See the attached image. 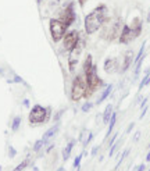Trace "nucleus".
Returning <instances> with one entry per match:
<instances>
[{
  "mask_svg": "<svg viewBox=\"0 0 150 171\" xmlns=\"http://www.w3.org/2000/svg\"><path fill=\"white\" fill-rule=\"evenodd\" d=\"M106 20H107V6L102 3L85 17V32L88 35L96 34L99 29H102Z\"/></svg>",
  "mask_w": 150,
  "mask_h": 171,
  "instance_id": "obj_1",
  "label": "nucleus"
},
{
  "mask_svg": "<svg viewBox=\"0 0 150 171\" xmlns=\"http://www.w3.org/2000/svg\"><path fill=\"white\" fill-rule=\"evenodd\" d=\"M140 32H142V20L139 17H136L135 20L132 21L131 25H128V24L122 25L121 34H119V36H118L119 43L128 45V43L132 42L133 39H136V38L140 35Z\"/></svg>",
  "mask_w": 150,
  "mask_h": 171,
  "instance_id": "obj_2",
  "label": "nucleus"
},
{
  "mask_svg": "<svg viewBox=\"0 0 150 171\" xmlns=\"http://www.w3.org/2000/svg\"><path fill=\"white\" fill-rule=\"evenodd\" d=\"M103 31H102V38L107 40H114L115 38L119 36L122 28V23L119 18H113V20H106V23L103 24Z\"/></svg>",
  "mask_w": 150,
  "mask_h": 171,
  "instance_id": "obj_3",
  "label": "nucleus"
},
{
  "mask_svg": "<svg viewBox=\"0 0 150 171\" xmlns=\"http://www.w3.org/2000/svg\"><path fill=\"white\" fill-rule=\"evenodd\" d=\"M86 77L85 74H79L75 77L74 82H72V88H71V100L72 102H79L81 99L85 98L86 95Z\"/></svg>",
  "mask_w": 150,
  "mask_h": 171,
  "instance_id": "obj_4",
  "label": "nucleus"
},
{
  "mask_svg": "<svg viewBox=\"0 0 150 171\" xmlns=\"http://www.w3.org/2000/svg\"><path fill=\"white\" fill-rule=\"evenodd\" d=\"M50 118V109H46V107L40 106V104H35V106L31 109L29 111V123L32 125H39V124L46 123Z\"/></svg>",
  "mask_w": 150,
  "mask_h": 171,
  "instance_id": "obj_5",
  "label": "nucleus"
},
{
  "mask_svg": "<svg viewBox=\"0 0 150 171\" xmlns=\"http://www.w3.org/2000/svg\"><path fill=\"white\" fill-rule=\"evenodd\" d=\"M85 77H86V88H88V90H89V96H90L94 90L99 89L100 86L104 85V82L102 81V78L97 75L96 65H92V68L85 74Z\"/></svg>",
  "mask_w": 150,
  "mask_h": 171,
  "instance_id": "obj_6",
  "label": "nucleus"
},
{
  "mask_svg": "<svg viewBox=\"0 0 150 171\" xmlns=\"http://www.w3.org/2000/svg\"><path fill=\"white\" fill-rule=\"evenodd\" d=\"M49 28H50V34H52V39L56 43L63 40L64 35L67 34V27L64 25V23L58 18H52L49 23Z\"/></svg>",
  "mask_w": 150,
  "mask_h": 171,
  "instance_id": "obj_7",
  "label": "nucleus"
},
{
  "mask_svg": "<svg viewBox=\"0 0 150 171\" xmlns=\"http://www.w3.org/2000/svg\"><path fill=\"white\" fill-rule=\"evenodd\" d=\"M58 20L63 21L64 25H65L67 28L74 24V21H75V3H74V2H69L68 6L64 7Z\"/></svg>",
  "mask_w": 150,
  "mask_h": 171,
  "instance_id": "obj_8",
  "label": "nucleus"
},
{
  "mask_svg": "<svg viewBox=\"0 0 150 171\" xmlns=\"http://www.w3.org/2000/svg\"><path fill=\"white\" fill-rule=\"evenodd\" d=\"M79 32L78 31H69L64 35L63 38V45H64V49L68 52L74 50L78 45H79Z\"/></svg>",
  "mask_w": 150,
  "mask_h": 171,
  "instance_id": "obj_9",
  "label": "nucleus"
},
{
  "mask_svg": "<svg viewBox=\"0 0 150 171\" xmlns=\"http://www.w3.org/2000/svg\"><path fill=\"white\" fill-rule=\"evenodd\" d=\"M79 54H81V46L78 45L74 50L69 52V59H68V65H69V71L74 73L75 67H77V63L79 60Z\"/></svg>",
  "mask_w": 150,
  "mask_h": 171,
  "instance_id": "obj_10",
  "label": "nucleus"
},
{
  "mask_svg": "<svg viewBox=\"0 0 150 171\" xmlns=\"http://www.w3.org/2000/svg\"><path fill=\"white\" fill-rule=\"evenodd\" d=\"M104 71L107 74H114L118 71V60L114 57H108L104 61Z\"/></svg>",
  "mask_w": 150,
  "mask_h": 171,
  "instance_id": "obj_11",
  "label": "nucleus"
},
{
  "mask_svg": "<svg viewBox=\"0 0 150 171\" xmlns=\"http://www.w3.org/2000/svg\"><path fill=\"white\" fill-rule=\"evenodd\" d=\"M132 63H133V52L129 49V50H127L124 53V63H122V67H121V73H125L131 67Z\"/></svg>",
  "mask_w": 150,
  "mask_h": 171,
  "instance_id": "obj_12",
  "label": "nucleus"
},
{
  "mask_svg": "<svg viewBox=\"0 0 150 171\" xmlns=\"http://www.w3.org/2000/svg\"><path fill=\"white\" fill-rule=\"evenodd\" d=\"M111 90H113V85H107V88H106V90H103V93L99 96V99H97V102H96V104H102L103 102L106 100V99L110 96V93H111Z\"/></svg>",
  "mask_w": 150,
  "mask_h": 171,
  "instance_id": "obj_13",
  "label": "nucleus"
},
{
  "mask_svg": "<svg viewBox=\"0 0 150 171\" xmlns=\"http://www.w3.org/2000/svg\"><path fill=\"white\" fill-rule=\"evenodd\" d=\"M58 127H60V125H58V124H56V125H53L50 129H47V131L44 132V135H43V138H42V139H43V140H46V142H47V140H49L50 138H53L56 134H57Z\"/></svg>",
  "mask_w": 150,
  "mask_h": 171,
  "instance_id": "obj_14",
  "label": "nucleus"
},
{
  "mask_svg": "<svg viewBox=\"0 0 150 171\" xmlns=\"http://www.w3.org/2000/svg\"><path fill=\"white\" fill-rule=\"evenodd\" d=\"M75 146V140H69L68 142V145L65 146V149L63 150V160L65 161V160H68V157H69V154H71V150H72V148Z\"/></svg>",
  "mask_w": 150,
  "mask_h": 171,
  "instance_id": "obj_15",
  "label": "nucleus"
},
{
  "mask_svg": "<svg viewBox=\"0 0 150 171\" xmlns=\"http://www.w3.org/2000/svg\"><path fill=\"white\" fill-rule=\"evenodd\" d=\"M111 114H113V104H107V107L104 109V113H103V123L108 124L111 118Z\"/></svg>",
  "mask_w": 150,
  "mask_h": 171,
  "instance_id": "obj_16",
  "label": "nucleus"
},
{
  "mask_svg": "<svg viewBox=\"0 0 150 171\" xmlns=\"http://www.w3.org/2000/svg\"><path fill=\"white\" fill-rule=\"evenodd\" d=\"M92 65H93V57H92V54H88L85 61H83V74L88 73V71L92 68Z\"/></svg>",
  "mask_w": 150,
  "mask_h": 171,
  "instance_id": "obj_17",
  "label": "nucleus"
},
{
  "mask_svg": "<svg viewBox=\"0 0 150 171\" xmlns=\"http://www.w3.org/2000/svg\"><path fill=\"white\" fill-rule=\"evenodd\" d=\"M115 121H117V113H113V114H111V118H110V121H108L107 136H108V135H111V132H113V129H114V125H115Z\"/></svg>",
  "mask_w": 150,
  "mask_h": 171,
  "instance_id": "obj_18",
  "label": "nucleus"
},
{
  "mask_svg": "<svg viewBox=\"0 0 150 171\" xmlns=\"http://www.w3.org/2000/svg\"><path fill=\"white\" fill-rule=\"evenodd\" d=\"M19 124H21V117H19V115H17V117H14V120H13L11 129H13L14 132H17V131H18V128H19Z\"/></svg>",
  "mask_w": 150,
  "mask_h": 171,
  "instance_id": "obj_19",
  "label": "nucleus"
},
{
  "mask_svg": "<svg viewBox=\"0 0 150 171\" xmlns=\"http://www.w3.org/2000/svg\"><path fill=\"white\" fill-rule=\"evenodd\" d=\"M144 46H146V42H143V43H142V46H140V50H139L138 56H136L135 59H133V63H135V64H136V63H138L140 59H143V57H144V56H143V53H144Z\"/></svg>",
  "mask_w": 150,
  "mask_h": 171,
  "instance_id": "obj_20",
  "label": "nucleus"
},
{
  "mask_svg": "<svg viewBox=\"0 0 150 171\" xmlns=\"http://www.w3.org/2000/svg\"><path fill=\"white\" fill-rule=\"evenodd\" d=\"M29 160H31V159H29V157H27V159H25V160H24V161H21V163H19V164H18V165H17V167H15V168H14V170H13V171H22V170H24V168H25V167H27V165H28V164H29Z\"/></svg>",
  "mask_w": 150,
  "mask_h": 171,
  "instance_id": "obj_21",
  "label": "nucleus"
},
{
  "mask_svg": "<svg viewBox=\"0 0 150 171\" xmlns=\"http://www.w3.org/2000/svg\"><path fill=\"white\" fill-rule=\"evenodd\" d=\"M46 143H47V142H46V140H43V139L36 140V142H35V145H33V150H35V152H39L42 148H43L44 145H46Z\"/></svg>",
  "mask_w": 150,
  "mask_h": 171,
  "instance_id": "obj_22",
  "label": "nucleus"
},
{
  "mask_svg": "<svg viewBox=\"0 0 150 171\" xmlns=\"http://www.w3.org/2000/svg\"><path fill=\"white\" fill-rule=\"evenodd\" d=\"M82 157H83V152L81 154H78L77 157H75V160H74V168H79V165H81V160H82Z\"/></svg>",
  "mask_w": 150,
  "mask_h": 171,
  "instance_id": "obj_23",
  "label": "nucleus"
},
{
  "mask_svg": "<svg viewBox=\"0 0 150 171\" xmlns=\"http://www.w3.org/2000/svg\"><path fill=\"white\" fill-rule=\"evenodd\" d=\"M93 107V104L90 103V102H85V104H82V107H81V110H82L83 113H88L89 110Z\"/></svg>",
  "mask_w": 150,
  "mask_h": 171,
  "instance_id": "obj_24",
  "label": "nucleus"
},
{
  "mask_svg": "<svg viewBox=\"0 0 150 171\" xmlns=\"http://www.w3.org/2000/svg\"><path fill=\"white\" fill-rule=\"evenodd\" d=\"M92 139H93V134H92V132H89V134H88V138H86V139L82 142V146H83V148H86V146L90 143Z\"/></svg>",
  "mask_w": 150,
  "mask_h": 171,
  "instance_id": "obj_25",
  "label": "nucleus"
},
{
  "mask_svg": "<svg viewBox=\"0 0 150 171\" xmlns=\"http://www.w3.org/2000/svg\"><path fill=\"white\" fill-rule=\"evenodd\" d=\"M128 153H129V149H125V150H124V152H122V154H121V159H119L118 164H117V168H118V165H119V164H121V163H122V161H124V160H125V157H127V156H128Z\"/></svg>",
  "mask_w": 150,
  "mask_h": 171,
  "instance_id": "obj_26",
  "label": "nucleus"
},
{
  "mask_svg": "<svg viewBox=\"0 0 150 171\" xmlns=\"http://www.w3.org/2000/svg\"><path fill=\"white\" fill-rule=\"evenodd\" d=\"M118 146H119V142H114L113 143V145H111V150H110V153H108V156H113V154H114V152H115L117 150V148H118Z\"/></svg>",
  "mask_w": 150,
  "mask_h": 171,
  "instance_id": "obj_27",
  "label": "nucleus"
},
{
  "mask_svg": "<svg viewBox=\"0 0 150 171\" xmlns=\"http://www.w3.org/2000/svg\"><path fill=\"white\" fill-rule=\"evenodd\" d=\"M97 150H99V148H97V146H93V149H92V152H90V156H92V157L96 156Z\"/></svg>",
  "mask_w": 150,
  "mask_h": 171,
  "instance_id": "obj_28",
  "label": "nucleus"
},
{
  "mask_svg": "<svg viewBox=\"0 0 150 171\" xmlns=\"http://www.w3.org/2000/svg\"><path fill=\"white\" fill-rule=\"evenodd\" d=\"M146 113H147V107L144 106V107H143V110H142V113H140V115H139V118L142 120V118L144 117V114H146Z\"/></svg>",
  "mask_w": 150,
  "mask_h": 171,
  "instance_id": "obj_29",
  "label": "nucleus"
},
{
  "mask_svg": "<svg viewBox=\"0 0 150 171\" xmlns=\"http://www.w3.org/2000/svg\"><path fill=\"white\" fill-rule=\"evenodd\" d=\"M117 138H118V132H115V134H114V136L110 139V145H113V143L115 142V139H117Z\"/></svg>",
  "mask_w": 150,
  "mask_h": 171,
  "instance_id": "obj_30",
  "label": "nucleus"
},
{
  "mask_svg": "<svg viewBox=\"0 0 150 171\" xmlns=\"http://www.w3.org/2000/svg\"><path fill=\"white\" fill-rule=\"evenodd\" d=\"M133 127H135V123H131V124H129V127L127 128V132H128V134H129V132L133 129Z\"/></svg>",
  "mask_w": 150,
  "mask_h": 171,
  "instance_id": "obj_31",
  "label": "nucleus"
},
{
  "mask_svg": "<svg viewBox=\"0 0 150 171\" xmlns=\"http://www.w3.org/2000/svg\"><path fill=\"white\" fill-rule=\"evenodd\" d=\"M144 168H146V165H144V164H140L139 167H136V171H144Z\"/></svg>",
  "mask_w": 150,
  "mask_h": 171,
  "instance_id": "obj_32",
  "label": "nucleus"
},
{
  "mask_svg": "<svg viewBox=\"0 0 150 171\" xmlns=\"http://www.w3.org/2000/svg\"><path fill=\"white\" fill-rule=\"evenodd\" d=\"M61 114H63V110H60V111H58V113H57V114H56L54 120H56V121H58V118H60V117H61Z\"/></svg>",
  "mask_w": 150,
  "mask_h": 171,
  "instance_id": "obj_33",
  "label": "nucleus"
},
{
  "mask_svg": "<svg viewBox=\"0 0 150 171\" xmlns=\"http://www.w3.org/2000/svg\"><path fill=\"white\" fill-rule=\"evenodd\" d=\"M78 2H79V6H81V7H82V9H83V7H85V3H86V0H78Z\"/></svg>",
  "mask_w": 150,
  "mask_h": 171,
  "instance_id": "obj_34",
  "label": "nucleus"
},
{
  "mask_svg": "<svg viewBox=\"0 0 150 171\" xmlns=\"http://www.w3.org/2000/svg\"><path fill=\"white\" fill-rule=\"evenodd\" d=\"M146 102H147V98H144L143 100H142V103H140V107H142V109H143V107L146 106Z\"/></svg>",
  "mask_w": 150,
  "mask_h": 171,
  "instance_id": "obj_35",
  "label": "nucleus"
},
{
  "mask_svg": "<svg viewBox=\"0 0 150 171\" xmlns=\"http://www.w3.org/2000/svg\"><path fill=\"white\" fill-rule=\"evenodd\" d=\"M14 156H15V150L13 148H10V157H14Z\"/></svg>",
  "mask_w": 150,
  "mask_h": 171,
  "instance_id": "obj_36",
  "label": "nucleus"
},
{
  "mask_svg": "<svg viewBox=\"0 0 150 171\" xmlns=\"http://www.w3.org/2000/svg\"><path fill=\"white\" fill-rule=\"evenodd\" d=\"M139 135H140V132H136V134H135V138H133V140H135V142H136V140H138L139 139Z\"/></svg>",
  "mask_w": 150,
  "mask_h": 171,
  "instance_id": "obj_37",
  "label": "nucleus"
},
{
  "mask_svg": "<svg viewBox=\"0 0 150 171\" xmlns=\"http://www.w3.org/2000/svg\"><path fill=\"white\" fill-rule=\"evenodd\" d=\"M146 161H150V152L147 153V156H146Z\"/></svg>",
  "mask_w": 150,
  "mask_h": 171,
  "instance_id": "obj_38",
  "label": "nucleus"
},
{
  "mask_svg": "<svg viewBox=\"0 0 150 171\" xmlns=\"http://www.w3.org/2000/svg\"><path fill=\"white\" fill-rule=\"evenodd\" d=\"M24 106H29V100H24Z\"/></svg>",
  "mask_w": 150,
  "mask_h": 171,
  "instance_id": "obj_39",
  "label": "nucleus"
},
{
  "mask_svg": "<svg viewBox=\"0 0 150 171\" xmlns=\"http://www.w3.org/2000/svg\"><path fill=\"white\" fill-rule=\"evenodd\" d=\"M146 21H147V23H150V11H149V14H147V18H146Z\"/></svg>",
  "mask_w": 150,
  "mask_h": 171,
  "instance_id": "obj_40",
  "label": "nucleus"
},
{
  "mask_svg": "<svg viewBox=\"0 0 150 171\" xmlns=\"http://www.w3.org/2000/svg\"><path fill=\"white\" fill-rule=\"evenodd\" d=\"M42 2H43V0H38V3H42Z\"/></svg>",
  "mask_w": 150,
  "mask_h": 171,
  "instance_id": "obj_41",
  "label": "nucleus"
},
{
  "mask_svg": "<svg viewBox=\"0 0 150 171\" xmlns=\"http://www.w3.org/2000/svg\"><path fill=\"white\" fill-rule=\"evenodd\" d=\"M33 171H38V168H35V170H33Z\"/></svg>",
  "mask_w": 150,
  "mask_h": 171,
  "instance_id": "obj_42",
  "label": "nucleus"
},
{
  "mask_svg": "<svg viewBox=\"0 0 150 171\" xmlns=\"http://www.w3.org/2000/svg\"><path fill=\"white\" fill-rule=\"evenodd\" d=\"M0 171H2V167H0Z\"/></svg>",
  "mask_w": 150,
  "mask_h": 171,
  "instance_id": "obj_43",
  "label": "nucleus"
},
{
  "mask_svg": "<svg viewBox=\"0 0 150 171\" xmlns=\"http://www.w3.org/2000/svg\"><path fill=\"white\" fill-rule=\"evenodd\" d=\"M149 148H150V145H149Z\"/></svg>",
  "mask_w": 150,
  "mask_h": 171,
  "instance_id": "obj_44",
  "label": "nucleus"
},
{
  "mask_svg": "<svg viewBox=\"0 0 150 171\" xmlns=\"http://www.w3.org/2000/svg\"><path fill=\"white\" fill-rule=\"evenodd\" d=\"M149 171H150V168H149Z\"/></svg>",
  "mask_w": 150,
  "mask_h": 171,
  "instance_id": "obj_45",
  "label": "nucleus"
}]
</instances>
